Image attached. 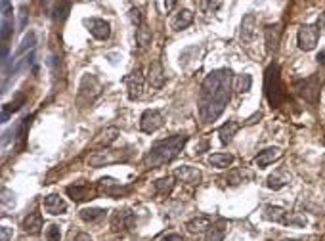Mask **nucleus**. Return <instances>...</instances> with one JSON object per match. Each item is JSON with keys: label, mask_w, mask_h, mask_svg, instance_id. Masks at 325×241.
Returning a JSON list of instances; mask_svg holds the SVG:
<instances>
[{"label": "nucleus", "mask_w": 325, "mask_h": 241, "mask_svg": "<svg viewBox=\"0 0 325 241\" xmlns=\"http://www.w3.org/2000/svg\"><path fill=\"white\" fill-rule=\"evenodd\" d=\"M322 84H324V78L320 77V75H312V77L302 78V80H296V82H294V90H296V94H298L300 98L306 100V102L318 104Z\"/></svg>", "instance_id": "obj_6"}, {"label": "nucleus", "mask_w": 325, "mask_h": 241, "mask_svg": "<svg viewBox=\"0 0 325 241\" xmlns=\"http://www.w3.org/2000/svg\"><path fill=\"white\" fill-rule=\"evenodd\" d=\"M232 82L234 75L230 69L210 71L201 82L199 90V119L203 124H210L224 113L228 102L232 98Z\"/></svg>", "instance_id": "obj_1"}, {"label": "nucleus", "mask_w": 325, "mask_h": 241, "mask_svg": "<svg viewBox=\"0 0 325 241\" xmlns=\"http://www.w3.org/2000/svg\"><path fill=\"white\" fill-rule=\"evenodd\" d=\"M23 104H25V94H18L10 104H4V106H2V122H8L16 111L22 110Z\"/></svg>", "instance_id": "obj_23"}, {"label": "nucleus", "mask_w": 325, "mask_h": 241, "mask_svg": "<svg viewBox=\"0 0 325 241\" xmlns=\"http://www.w3.org/2000/svg\"><path fill=\"white\" fill-rule=\"evenodd\" d=\"M174 176H176L180 182L190 184V186H195V184H199V182L203 180L201 170L195 168V166H190V164H182V166H178V168L174 170Z\"/></svg>", "instance_id": "obj_16"}, {"label": "nucleus", "mask_w": 325, "mask_h": 241, "mask_svg": "<svg viewBox=\"0 0 325 241\" xmlns=\"http://www.w3.org/2000/svg\"><path fill=\"white\" fill-rule=\"evenodd\" d=\"M318 62H322V64H325V52H322V54L318 56Z\"/></svg>", "instance_id": "obj_50"}, {"label": "nucleus", "mask_w": 325, "mask_h": 241, "mask_svg": "<svg viewBox=\"0 0 325 241\" xmlns=\"http://www.w3.org/2000/svg\"><path fill=\"white\" fill-rule=\"evenodd\" d=\"M46 240H48V241H60V240H62V232H60V226H56V224H50V226L46 228Z\"/></svg>", "instance_id": "obj_38"}, {"label": "nucleus", "mask_w": 325, "mask_h": 241, "mask_svg": "<svg viewBox=\"0 0 325 241\" xmlns=\"http://www.w3.org/2000/svg\"><path fill=\"white\" fill-rule=\"evenodd\" d=\"M2 205L4 207H14L16 205V196L12 194L8 188H2Z\"/></svg>", "instance_id": "obj_39"}, {"label": "nucleus", "mask_w": 325, "mask_h": 241, "mask_svg": "<svg viewBox=\"0 0 325 241\" xmlns=\"http://www.w3.org/2000/svg\"><path fill=\"white\" fill-rule=\"evenodd\" d=\"M208 163L216 168H228L230 164L234 163V155L232 154H212L208 157Z\"/></svg>", "instance_id": "obj_33"}, {"label": "nucleus", "mask_w": 325, "mask_h": 241, "mask_svg": "<svg viewBox=\"0 0 325 241\" xmlns=\"http://www.w3.org/2000/svg\"><path fill=\"white\" fill-rule=\"evenodd\" d=\"M262 216L270 222H276V224H283V226H291V228H304L306 226V218L298 216V214H289L285 208L276 207V205H266L264 207V212Z\"/></svg>", "instance_id": "obj_4"}, {"label": "nucleus", "mask_w": 325, "mask_h": 241, "mask_svg": "<svg viewBox=\"0 0 325 241\" xmlns=\"http://www.w3.org/2000/svg\"><path fill=\"white\" fill-rule=\"evenodd\" d=\"M161 241H184V238L180 234H166L161 238Z\"/></svg>", "instance_id": "obj_44"}, {"label": "nucleus", "mask_w": 325, "mask_h": 241, "mask_svg": "<svg viewBox=\"0 0 325 241\" xmlns=\"http://www.w3.org/2000/svg\"><path fill=\"white\" fill-rule=\"evenodd\" d=\"M176 2H178V0H164V10L172 12L174 6H176Z\"/></svg>", "instance_id": "obj_46"}, {"label": "nucleus", "mask_w": 325, "mask_h": 241, "mask_svg": "<svg viewBox=\"0 0 325 241\" xmlns=\"http://www.w3.org/2000/svg\"><path fill=\"white\" fill-rule=\"evenodd\" d=\"M186 144H188V136L186 134H174V136H168L164 140H159V142L153 144L152 150L146 154L144 163H146L148 168H157L161 164L170 163L184 150Z\"/></svg>", "instance_id": "obj_2"}, {"label": "nucleus", "mask_w": 325, "mask_h": 241, "mask_svg": "<svg viewBox=\"0 0 325 241\" xmlns=\"http://www.w3.org/2000/svg\"><path fill=\"white\" fill-rule=\"evenodd\" d=\"M12 33H14V18H4L2 20V42H8Z\"/></svg>", "instance_id": "obj_36"}, {"label": "nucleus", "mask_w": 325, "mask_h": 241, "mask_svg": "<svg viewBox=\"0 0 325 241\" xmlns=\"http://www.w3.org/2000/svg\"><path fill=\"white\" fill-rule=\"evenodd\" d=\"M128 155H124L120 150H108V152H100V154L92 155L88 159V164L94 166V168H100V166H108L111 163H119V161H126Z\"/></svg>", "instance_id": "obj_10"}, {"label": "nucleus", "mask_w": 325, "mask_h": 241, "mask_svg": "<svg viewBox=\"0 0 325 241\" xmlns=\"http://www.w3.org/2000/svg\"><path fill=\"white\" fill-rule=\"evenodd\" d=\"M42 228V214L40 212H31L27 218L23 220V230L31 236H36Z\"/></svg>", "instance_id": "obj_24"}, {"label": "nucleus", "mask_w": 325, "mask_h": 241, "mask_svg": "<svg viewBox=\"0 0 325 241\" xmlns=\"http://www.w3.org/2000/svg\"><path fill=\"white\" fill-rule=\"evenodd\" d=\"M42 207H44V210H46L48 214L58 216V214H64L65 210H67V203H65L60 196L50 194V196H46V198L42 199Z\"/></svg>", "instance_id": "obj_17"}, {"label": "nucleus", "mask_w": 325, "mask_h": 241, "mask_svg": "<svg viewBox=\"0 0 325 241\" xmlns=\"http://www.w3.org/2000/svg\"><path fill=\"white\" fill-rule=\"evenodd\" d=\"M254 33H256V18H254V14H247L241 22V31H239L241 42H250Z\"/></svg>", "instance_id": "obj_19"}, {"label": "nucleus", "mask_w": 325, "mask_h": 241, "mask_svg": "<svg viewBox=\"0 0 325 241\" xmlns=\"http://www.w3.org/2000/svg\"><path fill=\"white\" fill-rule=\"evenodd\" d=\"M289 180H291V176L289 174H285V172H276V174L268 176L266 186L270 188V190H282L283 186L289 184Z\"/></svg>", "instance_id": "obj_32"}, {"label": "nucleus", "mask_w": 325, "mask_h": 241, "mask_svg": "<svg viewBox=\"0 0 325 241\" xmlns=\"http://www.w3.org/2000/svg\"><path fill=\"white\" fill-rule=\"evenodd\" d=\"M280 157H282V150H280V148H266V150L258 152V155L254 157V164H256L258 168H266L268 164H272L274 161H278Z\"/></svg>", "instance_id": "obj_18"}, {"label": "nucleus", "mask_w": 325, "mask_h": 241, "mask_svg": "<svg viewBox=\"0 0 325 241\" xmlns=\"http://www.w3.org/2000/svg\"><path fill=\"white\" fill-rule=\"evenodd\" d=\"M128 18H130V22L134 23L136 27H140L142 23H144V16H142V12L138 10V8H130Z\"/></svg>", "instance_id": "obj_41"}, {"label": "nucleus", "mask_w": 325, "mask_h": 241, "mask_svg": "<svg viewBox=\"0 0 325 241\" xmlns=\"http://www.w3.org/2000/svg\"><path fill=\"white\" fill-rule=\"evenodd\" d=\"M4 18H12V4L10 0H2V20Z\"/></svg>", "instance_id": "obj_42"}, {"label": "nucleus", "mask_w": 325, "mask_h": 241, "mask_svg": "<svg viewBox=\"0 0 325 241\" xmlns=\"http://www.w3.org/2000/svg\"><path fill=\"white\" fill-rule=\"evenodd\" d=\"M148 82L152 88H162L164 86V71H162L161 62H153L148 71Z\"/></svg>", "instance_id": "obj_22"}, {"label": "nucleus", "mask_w": 325, "mask_h": 241, "mask_svg": "<svg viewBox=\"0 0 325 241\" xmlns=\"http://www.w3.org/2000/svg\"><path fill=\"white\" fill-rule=\"evenodd\" d=\"M20 14H22V22H20V27H22V29H25V25H27V8L23 6Z\"/></svg>", "instance_id": "obj_45"}, {"label": "nucleus", "mask_w": 325, "mask_h": 241, "mask_svg": "<svg viewBox=\"0 0 325 241\" xmlns=\"http://www.w3.org/2000/svg\"><path fill=\"white\" fill-rule=\"evenodd\" d=\"M67 196L73 199L75 203H82V201H88V199H94L98 196V190L94 186H90V184H84V182H80V184H75V186H67Z\"/></svg>", "instance_id": "obj_12"}, {"label": "nucleus", "mask_w": 325, "mask_h": 241, "mask_svg": "<svg viewBox=\"0 0 325 241\" xmlns=\"http://www.w3.org/2000/svg\"><path fill=\"white\" fill-rule=\"evenodd\" d=\"M126 82V90H128V98L130 100H138L142 96V90H144V75H142V67H136L128 77L124 78Z\"/></svg>", "instance_id": "obj_15"}, {"label": "nucleus", "mask_w": 325, "mask_h": 241, "mask_svg": "<svg viewBox=\"0 0 325 241\" xmlns=\"http://www.w3.org/2000/svg\"><path fill=\"white\" fill-rule=\"evenodd\" d=\"M222 2H224V0H205V2H203V8H205V12H208V14H214V12L220 10Z\"/></svg>", "instance_id": "obj_40"}, {"label": "nucleus", "mask_w": 325, "mask_h": 241, "mask_svg": "<svg viewBox=\"0 0 325 241\" xmlns=\"http://www.w3.org/2000/svg\"><path fill=\"white\" fill-rule=\"evenodd\" d=\"M194 22V14L190 10H182L176 14V18L172 20V29L174 31H182L186 27H190Z\"/></svg>", "instance_id": "obj_26"}, {"label": "nucleus", "mask_w": 325, "mask_h": 241, "mask_svg": "<svg viewBox=\"0 0 325 241\" xmlns=\"http://www.w3.org/2000/svg\"><path fill=\"white\" fill-rule=\"evenodd\" d=\"M84 25L90 31V34L98 38V40H108L109 34H111V25H109L106 20H100V18H90V20H84Z\"/></svg>", "instance_id": "obj_13"}, {"label": "nucleus", "mask_w": 325, "mask_h": 241, "mask_svg": "<svg viewBox=\"0 0 325 241\" xmlns=\"http://www.w3.org/2000/svg\"><path fill=\"white\" fill-rule=\"evenodd\" d=\"M12 238V230L8 226H2L0 228V241H10Z\"/></svg>", "instance_id": "obj_43"}, {"label": "nucleus", "mask_w": 325, "mask_h": 241, "mask_svg": "<svg viewBox=\"0 0 325 241\" xmlns=\"http://www.w3.org/2000/svg\"><path fill=\"white\" fill-rule=\"evenodd\" d=\"M239 130V124L236 122V120H228V122H224L222 126H220V130H218V136H220V142L224 144H230L232 140H234V136H236V132Z\"/></svg>", "instance_id": "obj_25"}, {"label": "nucleus", "mask_w": 325, "mask_h": 241, "mask_svg": "<svg viewBox=\"0 0 325 241\" xmlns=\"http://www.w3.org/2000/svg\"><path fill=\"white\" fill-rule=\"evenodd\" d=\"M250 86H252V77H250V75H241V77H239L238 92L245 94V92H249L250 90Z\"/></svg>", "instance_id": "obj_37"}, {"label": "nucleus", "mask_w": 325, "mask_h": 241, "mask_svg": "<svg viewBox=\"0 0 325 241\" xmlns=\"http://www.w3.org/2000/svg\"><path fill=\"white\" fill-rule=\"evenodd\" d=\"M136 42L140 48H148L152 44V29L148 27V23L144 22L140 27H136Z\"/></svg>", "instance_id": "obj_29"}, {"label": "nucleus", "mask_w": 325, "mask_h": 241, "mask_svg": "<svg viewBox=\"0 0 325 241\" xmlns=\"http://www.w3.org/2000/svg\"><path fill=\"white\" fill-rule=\"evenodd\" d=\"M119 134L120 132L117 126H109V128H106V130L100 134V138L96 140V144L98 146H102V148H108V146H111V144L119 138Z\"/></svg>", "instance_id": "obj_30"}, {"label": "nucleus", "mask_w": 325, "mask_h": 241, "mask_svg": "<svg viewBox=\"0 0 325 241\" xmlns=\"http://www.w3.org/2000/svg\"><path fill=\"white\" fill-rule=\"evenodd\" d=\"M264 94L270 102L272 108H280L283 102L287 100V92L282 82V75H280V66L272 64L268 66L266 73H264Z\"/></svg>", "instance_id": "obj_3"}, {"label": "nucleus", "mask_w": 325, "mask_h": 241, "mask_svg": "<svg viewBox=\"0 0 325 241\" xmlns=\"http://www.w3.org/2000/svg\"><path fill=\"white\" fill-rule=\"evenodd\" d=\"M186 228L192 232V234H199V232H205L210 228V218L205 216V214H201V216H195L192 218L188 224H186Z\"/></svg>", "instance_id": "obj_27"}, {"label": "nucleus", "mask_w": 325, "mask_h": 241, "mask_svg": "<svg viewBox=\"0 0 325 241\" xmlns=\"http://www.w3.org/2000/svg\"><path fill=\"white\" fill-rule=\"evenodd\" d=\"M282 23H270L264 27V42H266V50L268 52H276L278 46H280V40H282Z\"/></svg>", "instance_id": "obj_14"}, {"label": "nucleus", "mask_w": 325, "mask_h": 241, "mask_svg": "<svg viewBox=\"0 0 325 241\" xmlns=\"http://www.w3.org/2000/svg\"><path fill=\"white\" fill-rule=\"evenodd\" d=\"M245 176L249 178V174H247L243 168H236V170H232V172L228 174L226 180L230 182V184H232V186H239L241 182H245Z\"/></svg>", "instance_id": "obj_35"}, {"label": "nucleus", "mask_w": 325, "mask_h": 241, "mask_svg": "<svg viewBox=\"0 0 325 241\" xmlns=\"http://www.w3.org/2000/svg\"><path fill=\"white\" fill-rule=\"evenodd\" d=\"M162 124H164V117H162L161 111L157 110H148L142 113V119H140V128L148 134L152 132L159 130Z\"/></svg>", "instance_id": "obj_11"}, {"label": "nucleus", "mask_w": 325, "mask_h": 241, "mask_svg": "<svg viewBox=\"0 0 325 241\" xmlns=\"http://www.w3.org/2000/svg\"><path fill=\"white\" fill-rule=\"evenodd\" d=\"M34 44H36V34H34V33L25 34V38H23V40H22V44H20V48L16 50V54H14V58H12V60H18V58H22V56L29 54V52H32V48H34Z\"/></svg>", "instance_id": "obj_28"}, {"label": "nucleus", "mask_w": 325, "mask_h": 241, "mask_svg": "<svg viewBox=\"0 0 325 241\" xmlns=\"http://www.w3.org/2000/svg\"><path fill=\"white\" fill-rule=\"evenodd\" d=\"M69 12H71V4H69L67 0H60V2L56 4L52 18H54V22H64L65 18L69 16Z\"/></svg>", "instance_id": "obj_34"}, {"label": "nucleus", "mask_w": 325, "mask_h": 241, "mask_svg": "<svg viewBox=\"0 0 325 241\" xmlns=\"http://www.w3.org/2000/svg\"><path fill=\"white\" fill-rule=\"evenodd\" d=\"M102 94V84L92 73H84L80 78V84H78V94H76V102L80 106H90L94 104V100Z\"/></svg>", "instance_id": "obj_5"}, {"label": "nucleus", "mask_w": 325, "mask_h": 241, "mask_svg": "<svg viewBox=\"0 0 325 241\" xmlns=\"http://www.w3.org/2000/svg\"><path fill=\"white\" fill-rule=\"evenodd\" d=\"M228 220L224 218H218L208 230H206V236H205V241H224L228 234Z\"/></svg>", "instance_id": "obj_20"}, {"label": "nucleus", "mask_w": 325, "mask_h": 241, "mask_svg": "<svg viewBox=\"0 0 325 241\" xmlns=\"http://www.w3.org/2000/svg\"><path fill=\"white\" fill-rule=\"evenodd\" d=\"M136 228V214L130 208H119L111 216V230L113 232H128Z\"/></svg>", "instance_id": "obj_7"}, {"label": "nucleus", "mask_w": 325, "mask_h": 241, "mask_svg": "<svg viewBox=\"0 0 325 241\" xmlns=\"http://www.w3.org/2000/svg\"><path fill=\"white\" fill-rule=\"evenodd\" d=\"M296 38H298V48L304 52H310V50H314L320 40V29L316 25H300Z\"/></svg>", "instance_id": "obj_8"}, {"label": "nucleus", "mask_w": 325, "mask_h": 241, "mask_svg": "<svg viewBox=\"0 0 325 241\" xmlns=\"http://www.w3.org/2000/svg\"><path fill=\"white\" fill-rule=\"evenodd\" d=\"M318 29H324L325 31V12H322L320 18H318Z\"/></svg>", "instance_id": "obj_47"}, {"label": "nucleus", "mask_w": 325, "mask_h": 241, "mask_svg": "<svg viewBox=\"0 0 325 241\" xmlns=\"http://www.w3.org/2000/svg\"><path fill=\"white\" fill-rule=\"evenodd\" d=\"M75 241H92V238H90L88 234H82V232H80V234H76Z\"/></svg>", "instance_id": "obj_48"}, {"label": "nucleus", "mask_w": 325, "mask_h": 241, "mask_svg": "<svg viewBox=\"0 0 325 241\" xmlns=\"http://www.w3.org/2000/svg\"><path fill=\"white\" fill-rule=\"evenodd\" d=\"M174 178H176V176H162V178H157V180L153 182L155 194H157L159 198H168V196L172 194L174 186H176Z\"/></svg>", "instance_id": "obj_21"}, {"label": "nucleus", "mask_w": 325, "mask_h": 241, "mask_svg": "<svg viewBox=\"0 0 325 241\" xmlns=\"http://www.w3.org/2000/svg\"><path fill=\"white\" fill-rule=\"evenodd\" d=\"M130 190H132L130 186H120L115 178H102V180L98 182V192L104 194V196H108V198H113V199L128 196Z\"/></svg>", "instance_id": "obj_9"}, {"label": "nucleus", "mask_w": 325, "mask_h": 241, "mask_svg": "<svg viewBox=\"0 0 325 241\" xmlns=\"http://www.w3.org/2000/svg\"><path fill=\"white\" fill-rule=\"evenodd\" d=\"M106 208H98V207H90V208H82L78 214H80V218L84 220V222H98V220H102L106 216Z\"/></svg>", "instance_id": "obj_31"}, {"label": "nucleus", "mask_w": 325, "mask_h": 241, "mask_svg": "<svg viewBox=\"0 0 325 241\" xmlns=\"http://www.w3.org/2000/svg\"><path fill=\"white\" fill-rule=\"evenodd\" d=\"M256 119H260V113H254L250 119H247V124H252V122H256Z\"/></svg>", "instance_id": "obj_49"}]
</instances>
